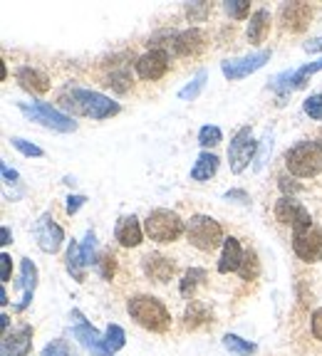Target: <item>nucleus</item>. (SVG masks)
Returning a JSON list of instances; mask_svg holds the SVG:
<instances>
[{
	"mask_svg": "<svg viewBox=\"0 0 322 356\" xmlns=\"http://www.w3.org/2000/svg\"><path fill=\"white\" fill-rule=\"evenodd\" d=\"M60 107L72 111V114H80V117H89V119H107L119 114L117 102H111L109 97L92 92V89H80V87L65 89L60 94Z\"/></svg>",
	"mask_w": 322,
	"mask_h": 356,
	"instance_id": "1",
	"label": "nucleus"
},
{
	"mask_svg": "<svg viewBox=\"0 0 322 356\" xmlns=\"http://www.w3.org/2000/svg\"><path fill=\"white\" fill-rule=\"evenodd\" d=\"M127 312H129V317L136 322V324L149 329V332L161 334L171 326V314H169V309L164 307V302L156 300V297H151V295L131 297L129 304H127Z\"/></svg>",
	"mask_w": 322,
	"mask_h": 356,
	"instance_id": "2",
	"label": "nucleus"
},
{
	"mask_svg": "<svg viewBox=\"0 0 322 356\" xmlns=\"http://www.w3.org/2000/svg\"><path fill=\"white\" fill-rule=\"evenodd\" d=\"M285 168L292 176L312 178L322 171V144L320 142H300L285 154Z\"/></svg>",
	"mask_w": 322,
	"mask_h": 356,
	"instance_id": "3",
	"label": "nucleus"
},
{
	"mask_svg": "<svg viewBox=\"0 0 322 356\" xmlns=\"http://www.w3.org/2000/svg\"><path fill=\"white\" fill-rule=\"evenodd\" d=\"M186 238L193 247L211 252L223 245V227L211 215H193L191 221L186 223Z\"/></svg>",
	"mask_w": 322,
	"mask_h": 356,
	"instance_id": "4",
	"label": "nucleus"
},
{
	"mask_svg": "<svg viewBox=\"0 0 322 356\" xmlns=\"http://www.w3.org/2000/svg\"><path fill=\"white\" fill-rule=\"evenodd\" d=\"M144 230H147L149 238L156 240V243H173V240H179L181 235H184L186 225L173 210L156 208L149 213L147 223H144Z\"/></svg>",
	"mask_w": 322,
	"mask_h": 356,
	"instance_id": "5",
	"label": "nucleus"
},
{
	"mask_svg": "<svg viewBox=\"0 0 322 356\" xmlns=\"http://www.w3.org/2000/svg\"><path fill=\"white\" fill-rule=\"evenodd\" d=\"M18 109L23 111V114L30 119V122L43 124V126H47V129H52V131L69 134V131L77 129V122H72L67 114H62L60 109L45 104V102H20Z\"/></svg>",
	"mask_w": 322,
	"mask_h": 356,
	"instance_id": "6",
	"label": "nucleus"
},
{
	"mask_svg": "<svg viewBox=\"0 0 322 356\" xmlns=\"http://www.w3.org/2000/svg\"><path fill=\"white\" fill-rule=\"evenodd\" d=\"M292 250L305 263H320L322 260V227L308 225L300 230H292Z\"/></svg>",
	"mask_w": 322,
	"mask_h": 356,
	"instance_id": "7",
	"label": "nucleus"
},
{
	"mask_svg": "<svg viewBox=\"0 0 322 356\" xmlns=\"http://www.w3.org/2000/svg\"><path fill=\"white\" fill-rule=\"evenodd\" d=\"M255 156V142L253 134H250V126H243V129L235 131V136L230 139L228 146V164L233 173H243L248 168V164L253 161Z\"/></svg>",
	"mask_w": 322,
	"mask_h": 356,
	"instance_id": "8",
	"label": "nucleus"
},
{
	"mask_svg": "<svg viewBox=\"0 0 322 356\" xmlns=\"http://www.w3.org/2000/svg\"><path fill=\"white\" fill-rule=\"evenodd\" d=\"M270 60V52L263 49V52H255V55H248V57H238V60H226L221 62V72L226 80L235 82V80H243L248 74L258 72L266 62Z\"/></svg>",
	"mask_w": 322,
	"mask_h": 356,
	"instance_id": "9",
	"label": "nucleus"
},
{
	"mask_svg": "<svg viewBox=\"0 0 322 356\" xmlns=\"http://www.w3.org/2000/svg\"><path fill=\"white\" fill-rule=\"evenodd\" d=\"M72 317H74V329H72V334H74V339L80 342L82 346H85L89 354H94V356H109L107 354V346H105V337L94 329L89 322L82 317V312H77L74 309L72 312Z\"/></svg>",
	"mask_w": 322,
	"mask_h": 356,
	"instance_id": "10",
	"label": "nucleus"
},
{
	"mask_svg": "<svg viewBox=\"0 0 322 356\" xmlns=\"http://www.w3.org/2000/svg\"><path fill=\"white\" fill-rule=\"evenodd\" d=\"M275 218H278L280 223H285V225H290L292 230L312 225V218H310L308 208L290 196H283L278 203H275Z\"/></svg>",
	"mask_w": 322,
	"mask_h": 356,
	"instance_id": "11",
	"label": "nucleus"
},
{
	"mask_svg": "<svg viewBox=\"0 0 322 356\" xmlns=\"http://www.w3.org/2000/svg\"><path fill=\"white\" fill-rule=\"evenodd\" d=\"M322 69V57L315 62H308V65H303V67L292 69V72H285V74H278L275 80L270 82L272 89H278V92H290V89H300V87H305V82L312 77L315 72H320Z\"/></svg>",
	"mask_w": 322,
	"mask_h": 356,
	"instance_id": "12",
	"label": "nucleus"
},
{
	"mask_svg": "<svg viewBox=\"0 0 322 356\" xmlns=\"http://www.w3.org/2000/svg\"><path fill=\"white\" fill-rule=\"evenodd\" d=\"M167 69H169L167 49H151V52H147V55H142L136 60V74L142 80L156 82L167 74Z\"/></svg>",
	"mask_w": 322,
	"mask_h": 356,
	"instance_id": "13",
	"label": "nucleus"
},
{
	"mask_svg": "<svg viewBox=\"0 0 322 356\" xmlns=\"http://www.w3.org/2000/svg\"><path fill=\"white\" fill-rule=\"evenodd\" d=\"M35 238H37V245L43 252H52L55 255L57 250L62 247V240H65V233H62V227L57 225L47 213L37 221L35 225Z\"/></svg>",
	"mask_w": 322,
	"mask_h": 356,
	"instance_id": "14",
	"label": "nucleus"
},
{
	"mask_svg": "<svg viewBox=\"0 0 322 356\" xmlns=\"http://www.w3.org/2000/svg\"><path fill=\"white\" fill-rule=\"evenodd\" d=\"M142 270L149 280H154V282L164 285L169 282L176 272V263L167 255H161V252H149L147 258L142 260Z\"/></svg>",
	"mask_w": 322,
	"mask_h": 356,
	"instance_id": "15",
	"label": "nucleus"
},
{
	"mask_svg": "<svg viewBox=\"0 0 322 356\" xmlns=\"http://www.w3.org/2000/svg\"><path fill=\"white\" fill-rule=\"evenodd\" d=\"M30 349H32V326L23 324L12 334H6V337H3L0 356H28Z\"/></svg>",
	"mask_w": 322,
	"mask_h": 356,
	"instance_id": "16",
	"label": "nucleus"
},
{
	"mask_svg": "<svg viewBox=\"0 0 322 356\" xmlns=\"http://www.w3.org/2000/svg\"><path fill=\"white\" fill-rule=\"evenodd\" d=\"M310 20H312V8L308 3H285L280 8V23H283L285 30L303 32Z\"/></svg>",
	"mask_w": 322,
	"mask_h": 356,
	"instance_id": "17",
	"label": "nucleus"
},
{
	"mask_svg": "<svg viewBox=\"0 0 322 356\" xmlns=\"http://www.w3.org/2000/svg\"><path fill=\"white\" fill-rule=\"evenodd\" d=\"M204 47H206V35L204 30H198V27H189V30L179 32V35L173 37V49H176V55L181 57H193Z\"/></svg>",
	"mask_w": 322,
	"mask_h": 356,
	"instance_id": "18",
	"label": "nucleus"
},
{
	"mask_svg": "<svg viewBox=\"0 0 322 356\" xmlns=\"http://www.w3.org/2000/svg\"><path fill=\"white\" fill-rule=\"evenodd\" d=\"M114 235H117L119 245L124 247H136L142 243V225L136 221V215H124L119 218L117 227H114Z\"/></svg>",
	"mask_w": 322,
	"mask_h": 356,
	"instance_id": "19",
	"label": "nucleus"
},
{
	"mask_svg": "<svg viewBox=\"0 0 322 356\" xmlns=\"http://www.w3.org/2000/svg\"><path fill=\"white\" fill-rule=\"evenodd\" d=\"M243 255L246 252L241 250V243L235 238H226L223 240V255L218 260V272L221 275H228V272H238L243 263Z\"/></svg>",
	"mask_w": 322,
	"mask_h": 356,
	"instance_id": "20",
	"label": "nucleus"
},
{
	"mask_svg": "<svg viewBox=\"0 0 322 356\" xmlns=\"http://www.w3.org/2000/svg\"><path fill=\"white\" fill-rule=\"evenodd\" d=\"M20 287H23V302L15 304V309L23 312L32 302V292H35L37 287V267L32 265V260H23V263H20Z\"/></svg>",
	"mask_w": 322,
	"mask_h": 356,
	"instance_id": "21",
	"label": "nucleus"
},
{
	"mask_svg": "<svg viewBox=\"0 0 322 356\" xmlns=\"http://www.w3.org/2000/svg\"><path fill=\"white\" fill-rule=\"evenodd\" d=\"M18 82L23 89H28V92H32V94H45L50 89L47 74L40 72V69H32V67H20Z\"/></svg>",
	"mask_w": 322,
	"mask_h": 356,
	"instance_id": "22",
	"label": "nucleus"
},
{
	"mask_svg": "<svg viewBox=\"0 0 322 356\" xmlns=\"http://www.w3.org/2000/svg\"><path fill=\"white\" fill-rule=\"evenodd\" d=\"M216 171H218V156L211 154V151H204L191 168V181L204 183V181H211V176H216Z\"/></svg>",
	"mask_w": 322,
	"mask_h": 356,
	"instance_id": "23",
	"label": "nucleus"
},
{
	"mask_svg": "<svg viewBox=\"0 0 322 356\" xmlns=\"http://www.w3.org/2000/svg\"><path fill=\"white\" fill-rule=\"evenodd\" d=\"M268 27H270V12L268 10H255L250 15V23H248V40L253 45L263 43Z\"/></svg>",
	"mask_w": 322,
	"mask_h": 356,
	"instance_id": "24",
	"label": "nucleus"
},
{
	"mask_svg": "<svg viewBox=\"0 0 322 356\" xmlns=\"http://www.w3.org/2000/svg\"><path fill=\"white\" fill-rule=\"evenodd\" d=\"M65 265H67V272L77 280V282H85L87 280V265L82 260V250L77 243H69L67 245V258H65Z\"/></svg>",
	"mask_w": 322,
	"mask_h": 356,
	"instance_id": "25",
	"label": "nucleus"
},
{
	"mask_svg": "<svg viewBox=\"0 0 322 356\" xmlns=\"http://www.w3.org/2000/svg\"><path fill=\"white\" fill-rule=\"evenodd\" d=\"M206 322H211V312L201 304V302H191L184 314L186 329H198V326L206 324Z\"/></svg>",
	"mask_w": 322,
	"mask_h": 356,
	"instance_id": "26",
	"label": "nucleus"
},
{
	"mask_svg": "<svg viewBox=\"0 0 322 356\" xmlns=\"http://www.w3.org/2000/svg\"><path fill=\"white\" fill-rule=\"evenodd\" d=\"M206 280V270H201V267H191V270H186L184 280H181V297L184 300H191L193 292H196V287Z\"/></svg>",
	"mask_w": 322,
	"mask_h": 356,
	"instance_id": "27",
	"label": "nucleus"
},
{
	"mask_svg": "<svg viewBox=\"0 0 322 356\" xmlns=\"http://www.w3.org/2000/svg\"><path fill=\"white\" fill-rule=\"evenodd\" d=\"M223 346H226V349H228L230 354H235V356H253L255 349H258L253 342L235 337V334H226V337H223Z\"/></svg>",
	"mask_w": 322,
	"mask_h": 356,
	"instance_id": "28",
	"label": "nucleus"
},
{
	"mask_svg": "<svg viewBox=\"0 0 322 356\" xmlns=\"http://www.w3.org/2000/svg\"><path fill=\"white\" fill-rule=\"evenodd\" d=\"M124 342H127V334H124V329L119 324H109L105 332V346H107V354H117L119 349L124 346Z\"/></svg>",
	"mask_w": 322,
	"mask_h": 356,
	"instance_id": "29",
	"label": "nucleus"
},
{
	"mask_svg": "<svg viewBox=\"0 0 322 356\" xmlns=\"http://www.w3.org/2000/svg\"><path fill=\"white\" fill-rule=\"evenodd\" d=\"M258 272H260L258 255H255V250H246L241 267H238V275H241V280H255V277H258Z\"/></svg>",
	"mask_w": 322,
	"mask_h": 356,
	"instance_id": "30",
	"label": "nucleus"
},
{
	"mask_svg": "<svg viewBox=\"0 0 322 356\" xmlns=\"http://www.w3.org/2000/svg\"><path fill=\"white\" fill-rule=\"evenodd\" d=\"M206 77H208V74H206V69H201V72H198L196 77H193V80L189 82L184 89H181L179 97L184 99V102H191V99H196L198 94H201V89L206 87Z\"/></svg>",
	"mask_w": 322,
	"mask_h": 356,
	"instance_id": "31",
	"label": "nucleus"
},
{
	"mask_svg": "<svg viewBox=\"0 0 322 356\" xmlns=\"http://www.w3.org/2000/svg\"><path fill=\"white\" fill-rule=\"evenodd\" d=\"M221 129H218V126H204V129L198 131V144H201V146L204 148H211V146H218V144H221Z\"/></svg>",
	"mask_w": 322,
	"mask_h": 356,
	"instance_id": "32",
	"label": "nucleus"
},
{
	"mask_svg": "<svg viewBox=\"0 0 322 356\" xmlns=\"http://www.w3.org/2000/svg\"><path fill=\"white\" fill-rule=\"evenodd\" d=\"M107 85L114 87L117 92H127V89H129V85H131V74H129V69L122 67V69H117V72H111V74H109V82H107Z\"/></svg>",
	"mask_w": 322,
	"mask_h": 356,
	"instance_id": "33",
	"label": "nucleus"
},
{
	"mask_svg": "<svg viewBox=\"0 0 322 356\" xmlns=\"http://www.w3.org/2000/svg\"><path fill=\"white\" fill-rule=\"evenodd\" d=\"M223 8H226V12H228L230 18L246 20L248 10H250V3H248V0H226V3H223Z\"/></svg>",
	"mask_w": 322,
	"mask_h": 356,
	"instance_id": "34",
	"label": "nucleus"
},
{
	"mask_svg": "<svg viewBox=\"0 0 322 356\" xmlns=\"http://www.w3.org/2000/svg\"><path fill=\"white\" fill-rule=\"evenodd\" d=\"M80 250H82V260H85V265L89 267L92 260H94V250H97V235H94L92 230H87L85 243L80 245Z\"/></svg>",
	"mask_w": 322,
	"mask_h": 356,
	"instance_id": "35",
	"label": "nucleus"
},
{
	"mask_svg": "<svg viewBox=\"0 0 322 356\" xmlns=\"http://www.w3.org/2000/svg\"><path fill=\"white\" fill-rule=\"evenodd\" d=\"M303 109H305V114H308L310 119H317V122H320V119H322V92L320 94H312V97L305 99Z\"/></svg>",
	"mask_w": 322,
	"mask_h": 356,
	"instance_id": "36",
	"label": "nucleus"
},
{
	"mask_svg": "<svg viewBox=\"0 0 322 356\" xmlns=\"http://www.w3.org/2000/svg\"><path fill=\"white\" fill-rule=\"evenodd\" d=\"M10 144L18 148L23 156H30V159H32V156H35V159H40V156H43V148L35 146V144H30V142H25V139H20V136H12Z\"/></svg>",
	"mask_w": 322,
	"mask_h": 356,
	"instance_id": "37",
	"label": "nucleus"
},
{
	"mask_svg": "<svg viewBox=\"0 0 322 356\" xmlns=\"http://www.w3.org/2000/svg\"><path fill=\"white\" fill-rule=\"evenodd\" d=\"M40 356H74V354L65 339H55V342H50V344L45 346Z\"/></svg>",
	"mask_w": 322,
	"mask_h": 356,
	"instance_id": "38",
	"label": "nucleus"
},
{
	"mask_svg": "<svg viewBox=\"0 0 322 356\" xmlns=\"http://www.w3.org/2000/svg\"><path fill=\"white\" fill-rule=\"evenodd\" d=\"M208 10H211L208 3H189V5H186V15H189L191 23H201V20H206Z\"/></svg>",
	"mask_w": 322,
	"mask_h": 356,
	"instance_id": "39",
	"label": "nucleus"
},
{
	"mask_svg": "<svg viewBox=\"0 0 322 356\" xmlns=\"http://www.w3.org/2000/svg\"><path fill=\"white\" fill-rule=\"evenodd\" d=\"M97 267H99V275L105 277V280H111V277H114V270H117V260H114L111 252H105L102 260L97 263Z\"/></svg>",
	"mask_w": 322,
	"mask_h": 356,
	"instance_id": "40",
	"label": "nucleus"
},
{
	"mask_svg": "<svg viewBox=\"0 0 322 356\" xmlns=\"http://www.w3.org/2000/svg\"><path fill=\"white\" fill-rule=\"evenodd\" d=\"M10 275H12V260H10V255H8V252H3V255H0V280H3V282H8V280H10Z\"/></svg>",
	"mask_w": 322,
	"mask_h": 356,
	"instance_id": "41",
	"label": "nucleus"
},
{
	"mask_svg": "<svg viewBox=\"0 0 322 356\" xmlns=\"http://www.w3.org/2000/svg\"><path fill=\"white\" fill-rule=\"evenodd\" d=\"M310 324H312V337L322 342V309H317V312L312 314V322H310Z\"/></svg>",
	"mask_w": 322,
	"mask_h": 356,
	"instance_id": "42",
	"label": "nucleus"
},
{
	"mask_svg": "<svg viewBox=\"0 0 322 356\" xmlns=\"http://www.w3.org/2000/svg\"><path fill=\"white\" fill-rule=\"evenodd\" d=\"M85 203H87L85 196H69V198H67V213L74 215L77 210L82 208V205H85Z\"/></svg>",
	"mask_w": 322,
	"mask_h": 356,
	"instance_id": "43",
	"label": "nucleus"
},
{
	"mask_svg": "<svg viewBox=\"0 0 322 356\" xmlns=\"http://www.w3.org/2000/svg\"><path fill=\"white\" fill-rule=\"evenodd\" d=\"M0 173H3V181H6V183H18V171H12L10 166H8V164H0Z\"/></svg>",
	"mask_w": 322,
	"mask_h": 356,
	"instance_id": "44",
	"label": "nucleus"
},
{
	"mask_svg": "<svg viewBox=\"0 0 322 356\" xmlns=\"http://www.w3.org/2000/svg\"><path fill=\"white\" fill-rule=\"evenodd\" d=\"M268 146H270V139H263V148H260L258 154V161H255V168H263V164H266V156H268Z\"/></svg>",
	"mask_w": 322,
	"mask_h": 356,
	"instance_id": "45",
	"label": "nucleus"
},
{
	"mask_svg": "<svg viewBox=\"0 0 322 356\" xmlns=\"http://www.w3.org/2000/svg\"><path fill=\"white\" fill-rule=\"evenodd\" d=\"M305 52H322V37H317V40H310V43H305Z\"/></svg>",
	"mask_w": 322,
	"mask_h": 356,
	"instance_id": "46",
	"label": "nucleus"
},
{
	"mask_svg": "<svg viewBox=\"0 0 322 356\" xmlns=\"http://www.w3.org/2000/svg\"><path fill=\"white\" fill-rule=\"evenodd\" d=\"M226 198H233V201H238V203H248V196L246 193H243V190H228V193H226Z\"/></svg>",
	"mask_w": 322,
	"mask_h": 356,
	"instance_id": "47",
	"label": "nucleus"
},
{
	"mask_svg": "<svg viewBox=\"0 0 322 356\" xmlns=\"http://www.w3.org/2000/svg\"><path fill=\"white\" fill-rule=\"evenodd\" d=\"M288 181H290V178H280V188L285 190V193H288V190H292V193H295V190H300V186L297 183H288Z\"/></svg>",
	"mask_w": 322,
	"mask_h": 356,
	"instance_id": "48",
	"label": "nucleus"
},
{
	"mask_svg": "<svg viewBox=\"0 0 322 356\" xmlns=\"http://www.w3.org/2000/svg\"><path fill=\"white\" fill-rule=\"evenodd\" d=\"M12 235H10V227H0V243H3V245H10L12 243Z\"/></svg>",
	"mask_w": 322,
	"mask_h": 356,
	"instance_id": "49",
	"label": "nucleus"
},
{
	"mask_svg": "<svg viewBox=\"0 0 322 356\" xmlns=\"http://www.w3.org/2000/svg\"><path fill=\"white\" fill-rule=\"evenodd\" d=\"M0 324H3V332L8 334V326H10V317H8V314H0Z\"/></svg>",
	"mask_w": 322,
	"mask_h": 356,
	"instance_id": "50",
	"label": "nucleus"
},
{
	"mask_svg": "<svg viewBox=\"0 0 322 356\" xmlns=\"http://www.w3.org/2000/svg\"><path fill=\"white\" fill-rule=\"evenodd\" d=\"M0 304H3V307H6V304H8V295H6V287H0Z\"/></svg>",
	"mask_w": 322,
	"mask_h": 356,
	"instance_id": "51",
	"label": "nucleus"
}]
</instances>
